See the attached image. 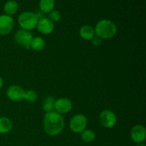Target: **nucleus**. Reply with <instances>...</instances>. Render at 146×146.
<instances>
[{
  "label": "nucleus",
  "mask_w": 146,
  "mask_h": 146,
  "mask_svg": "<svg viewBox=\"0 0 146 146\" xmlns=\"http://www.w3.org/2000/svg\"><path fill=\"white\" fill-rule=\"evenodd\" d=\"M37 29L40 33L45 35L51 34L54 29V24L48 18L44 17L42 19H38L37 23Z\"/></svg>",
  "instance_id": "9d476101"
},
{
  "label": "nucleus",
  "mask_w": 146,
  "mask_h": 146,
  "mask_svg": "<svg viewBox=\"0 0 146 146\" xmlns=\"http://www.w3.org/2000/svg\"><path fill=\"white\" fill-rule=\"evenodd\" d=\"M95 34L101 39L112 38L115 35L117 31L116 25L112 21L103 19L98 21L95 28Z\"/></svg>",
  "instance_id": "f03ea898"
},
{
  "label": "nucleus",
  "mask_w": 146,
  "mask_h": 146,
  "mask_svg": "<svg viewBox=\"0 0 146 146\" xmlns=\"http://www.w3.org/2000/svg\"><path fill=\"white\" fill-rule=\"evenodd\" d=\"M87 125V118L82 114H77L73 116L70 120V129L76 133H82L86 130Z\"/></svg>",
  "instance_id": "20e7f679"
},
{
  "label": "nucleus",
  "mask_w": 146,
  "mask_h": 146,
  "mask_svg": "<svg viewBox=\"0 0 146 146\" xmlns=\"http://www.w3.org/2000/svg\"><path fill=\"white\" fill-rule=\"evenodd\" d=\"M38 18L34 13L24 11L21 13L18 18V22L20 27L24 30L30 31L36 27Z\"/></svg>",
  "instance_id": "7ed1b4c3"
},
{
  "label": "nucleus",
  "mask_w": 146,
  "mask_h": 146,
  "mask_svg": "<svg viewBox=\"0 0 146 146\" xmlns=\"http://www.w3.org/2000/svg\"><path fill=\"white\" fill-rule=\"evenodd\" d=\"M54 104H55V99L53 97H47L44 100V104H43V109L46 113L54 111Z\"/></svg>",
  "instance_id": "a211bd4d"
},
{
  "label": "nucleus",
  "mask_w": 146,
  "mask_h": 146,
  "mask_svg": "<svg viewBox=\"0 0 146 146\" xmlns=\"http://www.w3.org/2000/svg\"><path fill=\"white\" fill-rule=\"evenodd\" d=\"M81 139L86 143H91L95 140L96 138V134L92 130L88 129L84 130L82 133H81Z\"/></svg>",
  "instance_id": "f3484780"
},
{
  "label": "nucleus",
  "mask_w": 146,
  "mask_h": 146,
  "mask_svg": "<svg viewBox=\"0 0 146 146\" xmlns=\"http://www.w3.org/2000/svg\"><path fill=\"white\" fill-rule=\"evenodd\" d=\"M61 19V14L56 10H52L49 12V15H48V19L51 20L53 23L57 22Z\"/></svg>",
  "instance_id": "aec40b11"
},
{
  "label": "nucleus",
  "mask_w": 146,
  "mask_h": 146,
  "mask_svg": "<svg viewBox=\"0 0 146 146\" xmlns=\"http://www.w3.org/2000/svg\"><path fill=\"white\" fill-rule=\"evenodd\" d=\"M55 6L54 0H40L39 7L41 11L44 13H49L54 10Z\"/></svg>",
  "instance_id": "4468645a"
},
{
  "label": "nucleus",
  "mask_w": 146,
  "mask_h": 146,
  "mask_svg": "<svg viewBox=\"0 0 146 146\" xmlns=\"http://www.w3.org/2000/svg\"><path fill=\"white\" fill-rule=\"evenodd\" d=\"M2 86H3V80L2 78H1V77L0 76V88L2 87Z\"/></svg>",
  "instance_id": "4be33fe9"
},
{
  "label": "nucleus",
  "mask_w": 146,
  "mask_h": 146,
  "mask_svg": "<svg viewBox=\"0 0 146 146\" xmlns=\"http://www.w3.org/2000/svg\"><path fill=\"white\" fill-rule=\"evenodd\" d=\"M136 146H145V145H144V144H141V143H139L138 145H137Z\"/></svg>",
  "instance_id": "5701e85b"
},
{
  "label": "nucleus",
  "mask_w": 146,
  "mask_h": 146,
  "mask_svg": "<svg viewBox=\"0 0 146 146\" xmlns=\"http://www.w3.org/2000/svg\"><path fill=\"white\" fill-rule=\"evenodd\" d=\"M80 36L84 40H91L95 36V30L91 26L85 25L83 26L79 31Z\"/></svg>",
  "instance_id": "f8f14e48"
},
{
  "label": "nucleus",
  "mask_w": 146,
  "mask_h": 146,
  "mask_svg": "<svg viewBox=\"0 0 146 146\" xmlns=\"http://www.w3.org/2000/svg\"><path fill=\"white\" fill-rule=\"evenodd\" d=\"M7 95L11 101H21L24 99L25 91L19 86L13 85L7 89Z\"/></svg>",
  "instance_id": "0eeeda50"
},
{
  "label": "nucleus",
  "mask_w": 146,
  "mask_h": 146,
  "mask_svg": "<svg viewBox=\"0 0 146 146\" xmlns=\"http://www.w3.org/2000/svg\"><path fill=\"white\" fill-rule=\"evenodd\" d=\"M72 102L68 98H61L55 101L54 109L56 112L61 114L68 113L72 109Z\"/></svg>",
  "instance_id": "6e6552de"
},
{
  "label": "nucleus",
  "mask_w": 146,
  "mask_h": 146,
  "mask_svg": "<svg viewBox=\"0 0 146 146\" xmlns=\"http://www.w3.org/2000/svg\"><path fill=\"white\" fill-rule=\"evenodd\" d=\"M33 38L32 34L29 31L24 29L19 30L15 34V41L17 44L27 49L31 48V42Z\"/></svg>",
  "instance_id": "39448f33"
},
{
  "label": "nucleus",
  "mask_w": 146,
  "mask_h": 146,
  "mask_svg": "<svg viewBox=\"0 0 146 146\" xmlns=\"http://www.w3.org/2000/svg\"><path fill=\"white\" fill-rule=\"evenodd\" d=\"M131 136L133 141L137 143H141L143 142L146 138L145 127L141 125H136L133 126L131 130Z\"/></svg>",
  "instance_id": "9b49d317"
},
{
  "label": "nucleus",
  "mask_w": 146,
  "mask_h": 146,
  "mask_svg": "<svg viewBox=\"0 0 146 146\" xmlns=\"http://www.w3.org/2000/svg\"><path fill=\"white\" fill-rule=\"evenodd\" d=\"M4 9L7 15H13L18 10V4H17V1H14V0H9L5 4Z\"/></svg>",
  "instance_id": "2eb2a0df"
},
{
  "label": "nucleus",
  "mask_w": 146,
  "mask_h": 146,
  "mask_svg": "<svg viewBox=\"0 0 146 146\" xmlns=\"http://www.w3.org/2000/svg\"><path fill=\"white\" fill-rule=\"evenodd\" d=\"M99 121L105 128H112L116 124V115L112 111L105 110L100 113Z\"/></svg>",
  "instance_id": "423d86ee"
},
{
  "label": "nucleus",
  "mask_w": 146,
  "mask_h": 146,
  "mask_svg": "<svg viewBox=\"0 0 146 146\" xmlns=\"http://www.w3.org/2000/svg\"><path fill=\"white\" fill-rule=\"evenodd\" d=\"M91 43L94 46H98L102 43V39L100 37L97 36H94V38L91 39Z\"/></svg>",
  "instance_id": "412c9836"
},
{
  "label": "nucleus",
  "mask_w": 146,
  "mask_h": 146,
  "mask_svg": "<svg viewBox=\"0 0 146 146\" xmlns=\"http://www.w3.org/2000/svg\"><path fill=\"white\" fill-rule=\"evenodd\" d=\"M12 128V123L7 117L0 118V133H7Z\"/></svg>",
  "instance_id": "ddd939ff"
},
{
  "label": "nucleus",
  "mask_w": 146,
  "mask_h": 146,
  "mask_svg": "<svg viewBox=\"0 0 146 146\" xmlns=\"http://www.w3.org/2000/svg\"><path fill=\"white\" fill-rule=\"evenodd\" d=\"M45 46V41L41 37L37 36L32 38L31 42V48L34 51H42Z\"/></svg>",
  "instance_id": "dca6fc26"
},
{
  "label": "nucleus",
  "mask_w": 146,
  "mask_h": 146,
  "mask_svg": "<svg viewBox=\"0 0 146 146\" xmlns=\"http://www.w3.org/2000/svg\"><path fill=\"white\" fill-rule=\"evenodd\" d=\"M64 125V117L56 111L46 113L44 115V128L48 135L51 136L58 135L63 131Z\"/></svg>",
  "instance_id": "f257e3e1"
},
{
  "label": "nucleus",
  "mask_w": 146,
  "mask_h": 146,
  "mask_svg": "<svg viewBox=\"0 0 146 146\" xmlns=\"http://www.w3.org/2000/svg\"><path fill=\"white\" fill-rule=\"evenodd\" d=\"M38 98L37 94L33 90H28L25 91V95H24V99L29 103H34Z\"/></svg>",
  "instance_id": "6ab92c4d"
},
{
  "label": "nucleus",
  "mask_w": 146,
  "mask_h": 146,
  "mask_svg": "<svg viewBox=\"0 0 146 146\" xmlns=\"http://www.w3.org/2000/svg\"><path fill=\"white\" fill-rule=\"evenodd\" d=\"M14 27V20L10 16L4 14L0 16V34L7 35Z\"/></svg>",
  "instance_id": "1a4fd4ad"
}]
</instances>
